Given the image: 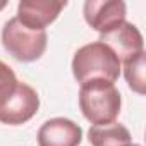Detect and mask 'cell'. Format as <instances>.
Masks as SVG:
<instances>
[{
	"label": "cell",
	"mask_w": 146,
	"mask_h": 146,
	"mask_svg": "<svg viewBox=\"0 0 146 146\" xmlns=\"http://www.w3.org/2000/svg\"><path fill=\"white\" fill-rule=\"evenodd\" d=\"M67 2H53V0H23L17 5V19L29 29L45 31L58 14L65 9Z\"/></svg>",
	"instance_id": "obj_7"
},
{
	"label": "cell",
	"mask_w": 146,
	"mask_h": 146,
	"mask_svg": "<svg viewBox=\"0 0 146 146\" xmlns=\"http://www.w3.org/2000/svg\"><path fill=\"white\" fill-rule=\"evenodd\" d=\"M100 43L107 45L120 62H125L129 58L137 57L139 53L144 52V41L143 35L132 23H120L113 29L100 35Z\"/></svg>",
	"instance_id": "obj_5"
},
{
	"label": "cell",
	"mask_w": 146,
	"mask_h": 146,
	"mask_svg": "<svg viewBox=\"0 0 146 146\" xmlns=\"http://www.w3.org/2000/svg\"><path fill=\"white\" fill-rule=\"evenodd\" d=\"M40 108L38 93L26 83H17L16 88L0 102V122L7 125H21L31 120Z\"/></svg>",
	"instance_id": "obj_4"
},
{
	"label": "cell",
	"mask_w": 146,
	"mask_h": 146,
	"mask_svg": "<svg viewBox=\"0 0 146 146\" xmlns=\"http://www.w3.org/2000/svg\"><path fill=\"white\" fill-rule=\"evenodd\" d=\"M91 146H127L131 144V132L119 122L105 125H91L88 131Z\"/></svg>",
	"instance_id": "obj_9"
},
{
	"label": "cell",
	"mask_w": 146,
	"mask_h": 146,
	"mask_svg": "<svg viewBox=\"0 0 146 146\" xmlns=\"http://www.w3.org/2000/svg\"><path fill=\"white\" fill-rule=\"evenodd\" d=\"M46 31L26 28L17 17L9 19L2 28V45L19 62H35L46 50Z\"/></svg>",
	"instance_id": "obj_3"
},
{
	"label": "cell",
	"mask_w": 146,
	"mask_h": 146,
	"mask_svg": "<svg viewBox=\"0 0 146 146\" xmlns=\"http://www.w3.org/2000/svg\"><path fill=\"white\" fill-rule=\"evenodd\" d=\"M81 141L83 129L64 117L46 120L38 131V146H79Z\"/></svg>",
	"instance_id": "obj_8"
},
{
	"label": "cell",
	"mask_w": 146,
	"mask_h": 146,
	"mask_svg": "<svg viewBox=\"0 0 146 146\" xmlns=\"http://www.w3.org/2000/svg\"><path fill=\"white\" fill-rule=\"evenodd\" d=\"M122 98L113 83L95 79L81 84L79 108L86 120L93 125H105L115 122L120 113Z\"/></svg>",
	"instance_id": "obj_2"
},
{
	"label": "cell",
	"mask_w": 146,
	"mask_h": 146,
	"mask_svg": "<svg viewBox=\"0 0 146 146\" xmlns=\"http://www.w3.org/2000/svg\"><path fill=\"white\" fill-rule=\"evenodd\" d=\"M17 78L14 74V70L5 64L0 60V102H2L17 84Z\"/></svg>",
	"instance_id": "obj_11"
},
{
	"label": "cell",
	"mask_w": 146,
	"mask_h": 146,
	"mask_svg": "<svg viewBox=\"0 0 146 146\" xmlns=\"http://www.w3.org/2000/svg\"><path fill=\"white\" fill-rule=\"evenodd\" d=\"M72 74L79 84L95 79L115 83L120 76V60L107 45L93 41L81 46L74 53Z\"/></svg>",
	"instance_id": "obj_1"
},
{
	"label": "cell",
	"mask_w": 146,
	"mask_h": 146,
	"mask_svg": "<svg viewBox=\"0 0 146 146\" xmlns=\"http://www.w3.org/2000/svg\"><path fill=\"white\" fill-rule=\"evenodd\" d=\"M84 19L103 35L125 21V4L122 0H88L84 2Z\"/></svg>",
	"instance_id": "obj_6"
},
{
	"label": "cell",
	"mask_w": 146,
	"mask_h": 146,
	"mask_svg": "<svg viewBox=\"0 0 146 146\" xmlns=\"http://www.w3.org/2000/svg\"><path fill=\"white\" fill-rule=\"evenodd\" d=\"M127 146H141V144H127Z\"/></svg>",
	"instance_id": "obj_13"
},
{
	"label": "cell",
	"mask_w": 146,
	"mask_h": 146,
	"mask_svg": "<svg viewBox=\"0 0 146 146\" xmlns=\"http://www.w3.org/2000/svg\"><path fill=\"white\" fill-rule=\"evenodd\" d=\"M144 52L139 53L134 58H129L124 62V76L132 91L137 95H144L146 91V79H144Z\"/></svg>",
	"instance_id": "obj_10"
},
{
	"label": "cell",
	"mask_w": 146,
	"mask_h": 146,
	"mask_svg": "<svg viewBox=\"0 0 146 146\" xmlns=\"http://www.w3.org/2000/svg\"><path fill=\"white\" fill-rule=\"evenodd\" d=\"M5 7H7V2H0V11L5 9Z\"/></svg>",
	"instance_id": "obj_12"
}]
</instances>
